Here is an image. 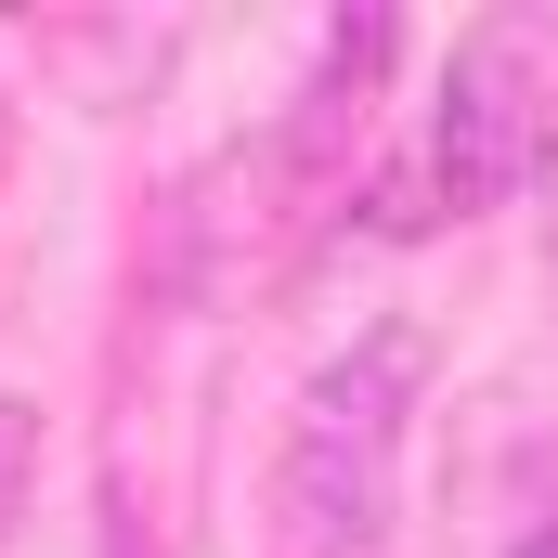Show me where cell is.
I'll return each mask as SVG.
<instances>
[{"mask_svg": "<svg viewBox=\"0 0 558 558\" xmlns=\"http://www.w3.org/2000/svg\"><path fill=\"white\" fill-rule=\"evenodd\" d=\"M520 558H558V507H546V520H533V533H520Z\"/></svg>", "mask_w": 558, "mask_h": 558, "instance_id": "cell-4", "label": "cell"}, {"mask_svg": "<svg viewBox=\"0 0 558 558\" xmlns=\"http://www.w3.org/2000/svg\"><path fill=\"white\" fill-rule=\"evenodd\" d=\"M546 26H468L454 39V65H441V92H428V131L416 156L377 182V234H441V221H481V208H507L520 182H533V156H546Z\"/></svg>", "mask_w": 558, "mask_h": 558, "instance_id": "cell-2", "label": "cell"}, {"mask_svg": "<svg viewBox=\"0 0 558 558\" xmlns=\"http://www.w3.org/2000/svg\"><path fill=\"white\" fill-rule=\"evenodd\" d=\"M428 390V325H364L286 416V546L299 558H390V520H403V428H416Z\"/></svg>", "mask_w": 558, "mask_h": 558, "instance_id": "cell-1", "label": "cell"}, {"mask_svg": "<svg viewBox=\"0 0 558 558\" xmlns=\"http://www.w3.org/2000/svg\"><path fill=\"white\" fill-rule=\"evenodd\" d=\"M533 169H546V182H558V78H546V156H533Z\"/></svg>", "mask_w": 558, "mask_h": 558, "instance_id": "cell-5", "label": "cell"}, {"mask_svg": "<svg viewBox=\"0 0 558 558\" xmlns=\"http://www.w3.org/2000/svg\"><path fill=\"white\" fill-rule=\"evenodd\" d=\"M26 507H39V403L0 390V546L26 533Z\"/></svg>", "mask_w": 558, "mask_h": 558, "instance_id": "cell-3", "label": "cell"}]
</instances>
